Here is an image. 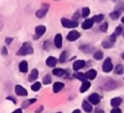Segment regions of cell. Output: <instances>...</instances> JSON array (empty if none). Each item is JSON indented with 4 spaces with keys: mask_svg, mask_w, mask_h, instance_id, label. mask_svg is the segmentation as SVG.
I'll use <instances>...</instances> for the list:
<instances>
[{
    "mask_svg": "<svg viewBox=\"0 0 124 113\" xmlns=\"http://www.w3.org/2000/svg\"><path fill=\"white\" fill-rule=\"evenodd\" d=\"M110 113H121V110H120L119 108H113V109L110 111Z\"/></svg>",
    "mask_w": 124,
    "mask_h": 113,
    "instance_id": "33",
    "label": "cell"
},
{
    "mask_svg": "<svg viewBox=\"0 0 124 113\" xmlns=\"http://www.w3.org/2000/svg\"><path fill=\"white\" fill-rule=\"evenodd\" d=\"M93 56H94V58H95L96 60H101V59L103 58V52L100 51V50H98V51H96V52L93 54Z\"/></svg>",
    "mask_w": 124,
    "mask_h": 113,
    "instance_id": "24",
    "label": "cell"
},
{
    "mask_svg": "<svg viewBox=\"0 0 124 113\" xmlns=\"http://www.w3.org/2000/svg\"><path fill=\"white\" fill-rule=\"evenodd\" d=\"M122 58H123V59H124V53H123V54H122Z\"/></svg>",
    "mask_w": 124,
    "mask_h": 113,
    "instance_id": "43",
    "label": "cell"
},
{
    "mask_svg": "<svg viewBox=\"0 0 124 113\" xmlns=\"http://www.w3.org/2000/svg\"><path fill=\"white\" fill-rule=\"evenodd\" d=\"M52 73L54 75H56V76H63L66 73V71L64 70H62V69H54L52 71Z\"/></svg>",
    "mask_w": 124,
    "mask_h": 113,
    "instance_id": "18",
    "label": "cell"
},
{
    "mask_svg": "<svg viewBox=\"0 0 124 113\" xmlns=\"http://www.w3.org/2000/svg\"><path fill=\"white\" fill-rule=\"evenodd\" d=\"M73 113H80V110L76 109V110H74V111H73Z\"/></svg>",
    "mask_w": 124,
    "mask_h": 113,
    "instance_id": "41",
    "label": "cell"
},
{
    "mask_svg": "<svg viewBox=\"0 0 124 113\" xmlns=\"http://www.w3.org/2000/svg\"><path fill=\"white\" fill-rule=\"evenodd\" d=\"M112 63H111V60L109 58H107L103 64V71L105 72H109L111 70H112Z\"/></svg>",
    "mask_w": 124,
    "mask_h": 113,
    "instance_id": "4",
    "label": "cell"
},
{
    "mask_svg": "<svg viewBox=\"0 0 124 113\" xmlns=\"http://www.w3.org/2000/svg\"><path fill=\"white\" fill-rule=\"evenodd\" d=\"M2 50H3V54H4V55H6V54H7V51H6V48H5V47H3V49H2Z\"/></svg>",
    "mask_w": 124,
    "mask_h": 113,
    "instance_id": "40",
    "label": "cell"
},
{
    "mask_svg": "<svg viewBox=\"0 0 124 113\" xmlns=\"http://www.w3.org/2000/svg\"><path fill=\"white\" fill-rule=\"evenodd\" d=\"M32 53H33V47L30 42H24L17 51V55H19V56L28 55V54H32Z\"/></svg>",
    "mask_w": 124,
    "mask_h": 113,
    "instance_id": "1",
    "label": "cell"
},
{
    "mask_svg": "<svg viewBox=\"0 0 124 113\" xmlns=\"http://www.w3.org/2000/svg\"><path fill=\"white\" fill-rule=\"evenodd\" d=\"M7 99H11V100H13V102H15V103L16 102V99H14L12 97H7Z\"/></svg>",
    "mask_w": 124,
    "mask_h": 113,
    "instance_id": "36",
    "label": "cell"
},
{
    "mask_svg": "<svg viewBox=\"0 0 124 113\" xmlns=\"http://www.w3.org/2000/svg\"><path fill=\"white\" fill-rule=\"evenodd\" d=\"M54 44L57 48H60L62 46V36L61 34H56L54 37Z\"/></svg>",
    "mask_w": 124,
    "mask_h": 113,
    "instance_id": "10",
    "label": "cell"
},
{
    "mask_svg": "<svg viewBox=\"0 0 124 113\" xmlns=\"http://www.w3.org/2000/svg\"><path fill=\"white\" fill-rule=\"evenodd\" d=\"M61 24L66 28H75L78 25L76 20H70L68 18H61Z\"/></svg>",
    "mask_w": 124,
    "mask_h": 113,
    "instance_id": "2",
    "label": "cell"
},
{
    "mask_svg": "<svg viewBox=\"0 0 124 113\" xmlns=\"http://www.w3.org/2000/svg\"><path fill=\"white\" fill-rule=\"evenodd\" d=\"M13 113H21V109H16L15 111H13Z\"/></svg>",
    "mask_w": 124,
    "mask_h": 113,
    "instance_id": "38",
    "label": "cell"
},
{
    "mask_svg": "<svg viewBox=\"0 0 124 113\" xmlns=\"http://www.w3.org/2000/svg\"><path fill=\"white\" fill-rule=\"evenodd\" d=\"M56 1H57V0H56Z\"/></svg>",
    "mask_w": 124,
    "mask_h": 113,
    "instance_id": "46",
    "label": "cell"
},
{
    "mask_svg": "<svg viewBox=\"0 0 124 113\" xmlns=\"http://www.w3.org/2000/svg\"><path fill=\"white\" fill-rule=\"evenodd\" d=\"M48 9H49V5H48V4H43V5H42V8L39 9V10L36 12V16L39 17V18H43V17L46 14Z\"/></svg>",
    "mask_w": 124,
    "mask_h": 113,
    "instance_id": "3",
    "label": "cell"
},
{
    "mask_svg": "<svg viewBox=\"0 0 124 113\" xmlns=\"http://www.w3.org/2000/svg\"><path fill=\"white\" fill-rule=\"evenodd\" d=\"M100 30H101L102 32H106V31L108 30V23H107V22L103 23V24L100 26Z\"/></svg>",
    "mask_w": 124,
    "mask_h": 113,
    "instance_id": "32",
    "label": "cell"
},
{
    "mask_svg": "<svg viewBox=\"0 0 124 113\" xmlns=\"http://www.w3.org/2000/svg\"><path fill=\"white\" fill-rule=\"evenodd\" d=\"M121 32H122V28H121L120 26H118V27H116V29H115V31H114V33L112 34V36L116 38L117 36H119V35L121 34Z\"/></svg>",
    "mask_w": 124,
    "mask_h": 113,
    "instance_id": "28",
    "label": "cell"
},
{
    "mask_svg": "<svg viewBox=\"0 0 124 113\" xmlns=\"http://www.w3.org/2000/svg\"><path fill=\"white\" fill-rule=\"evenodd\" d=\"M93 23H94V20H93L92 18L85 19V21L82 23V28H83V29H89V28L92 27Z\"/></svg>",
    "mask_w": 124,
    "mask_h": 113,
    "instance_id": "11",
    "label": "cell"
},
{
    "mask_svg": "<svg viewBox=\"0 0 124 113\" xmlns=\"http://www.w3.org/2000/svg\"><path fill=\"white\" fill-rule=\"evenodd\" d=\"M85 75H86V77H87L88 79H94V78L96 77V75H97V71H96L95 70H89V71L85 73Z\"/></svg>",
    "mask_w": 124,
    "mask_h": 113,
    "instance_id": "16",
    "label": "cell"
},
{
    "mask_svg": "<svg viewBox=\"0 0 124 113\" xmlns=\"http://www.w3.org/2000/svg\"><path fill=\"white\" fill-rule=\"evenodd\" d=\"M37 77H38V71H37L36 69H34V70L31 71V73H30V75H29V77H28V80H29V81H34Z\"/></svg>",
    "mask_w": 124,
    "mask_h": 113,
    "instance_id": "19",
    "label": "cell"
},
{
    "mask_svg": "<svg viewBox=\"0 0 124 113\" xmlns=\"http://www.w3.org/2000/svg\"><path fill=\"white\" fill-rule=\"evenodd\" d=\"M122 102V99L121 98H113L110 100V104L114 107H117L118 105H120V103Z\"/></svg>",
    "mask_w": 124,
    "mask_h": 113,
    "instance_id": "17",
    "label": "cell"
},
{
    "mask_svg": "<svg viewBox=\"0 0 124 113\" xmlns=\"http://www.w3.org/2000/svg\"><path fill=\"white\" fill-rule=\"evenodd\" d=\"M112 44H113V42H112L109 39H108V40H106V41L103 42V46L106 47V48H109V47H111Z\"/></svg>",
    "mask_w": 124,
    "mask_h": 113,
    "instance_id": "23",
    "label": "cell"
},
{
    "mask_svg": "<svg viewBox=\"0 0 124 113\" xmlns=\"http://www.w3.org/2000/svg\"><path fill=\"white\" fill-rule=\"evenodd\" d=\"M78 17H79V16H78V13H76V14H75V15H74V18H75V19H77V18H78Z\"/></svg>",
    "mask_w": 124,
    "mask_h": 113,
    "instance_id": "39",
    "label": "cell"
},
{
    "mask_svg": "<svg viewBox=\"0 0 124 113\" xmlns=\"http://www.w3.org/2000/svg\"><path fill=\"white\" fill-rule=\"evenodd\" d=\"M123 66L122 65H117L116 66V68H115V73H117V74H121L122 72H123Z\"/></svg>",
    "mask_w": 124,
    "mask_h": 113,
    "instance_id": "27",
    "label": "cell"
},
{
    "mask_svg": "<svg viewBox=\"0 0 124 113\" xmlns=\"http://www.w3.org/2000/svg\"><path fill=\"white\" fill-rule=\"evenodd\" d=\"M84 66H85V62H84L83 60H77V61L74 63V65H73V69H74L75 71H78V70L83 68Z\"/></svg>",
    "mask_w": 124,
    "mask_h": 113,
    "instance_id": "9",
    "label": "cell"
},
{
    "mask_svg": "<svg viewBox=\"0 0 124 113\" xmlns=\"http://www.w3.org/2000/svg\"><path fill=\"white\" fill-rule=\"evenodd\" d=\"M90 87V82L85 80V81H82V84H81V87H80V93H84L85 91H87Z\"/></svg>",
    "mask_w": 124,
    "mask_h": 113,
    "instance_id": "15",
    "label": "cell"
},
{
    "mask_svg": "<svg viewBox=\"0 0 124 113\" xmlns=\"http://www.w3.org/2000/svg\"><path fill=\"white\" fill-rule=\"evenodd\" d=\"M95 113H104V111H103L102 109H96Z\"/></svg>",
    "mask_w": 124,
    "mask_h": 113,
    "instance_id": "37",
    "label": "cell"
},
{
    "mask_svg": "<svg viewBox=\"0 0 124 113\" xmlns=\"http://www.w3.org/2000/svg\"><path fill=\"white\" fill-rule=\"evenodd\" d=\"M121 21H122V23H124V15L122 16V18H121Z\"/></svg>",
    "mask_w": 124,
    "mask_h": 113,
    "instance_id": "42",
    "label": "cell"
},
{
    "mask_svg": "<svg viewBox=\"0 0 124 113\" xmlns=\"http://www.w3.org/2000/svg\"><path fill=\"white\" fill-rule=\"evenodd\" d=\"M18 69L21 72H26L28 71V64L26 61H21L18 65Z\"/></svg>",
    "mask_w": 124,
    "mask_h": 113,
    "instance_id": "12",
    "label": "cell"
},
{
    "mask_svg": "<svg viewBox=\"0 0 124 113\" xmlns=\"http://www.w3.org/2000/svg\"><path fill=\"white\" fill-rule=\"evenodd\" d=\"M89 14H90V10H89V8H83L82 9V16H84V17H86V16H88L89 15Z\"/></svg>",
    "mask_w": 124,
    "mask_h": 113,
    "instance_id": "30",
    "label": "cell"
},
{
    "mask_svg": "<svg viewBox=\"0 0 124 113\" xmlns=\"http://www.w3.org/2000/svg\"><path fill=\"white\" fill-rule=\"evenodd\" d=\"M123 36H124V33H123Z\"/></svg>",
    "mask_w": 124,
    "mask_h": 113,
    "instance_id": "44",
    "label": "cell"
},
{
    "mask_svg": "<svg viewBox=\"0 0 124 113\" xmlns=\"http://www.w3.org/2000/svg\"><path fill=\"white\" fill-rule=\"evenodd\" d=\"M79 37H80L79 32L74 30V31H71L70 33H68V35H67V40H68V41H71V42H74V41L78 40Z\"/></svg>",
    "mask_w": 124,
    "mask_h": 113,
    "instance_id": "5",
    "label": "cell"
},
{
    "mask_svg": "<svg viewBox=\"0 0 124 113\" xmlns=\"http://www.w3.org/2000/svg\"><path fill=\"white\" fill-rule=\"evenodd\" d=\"M66 58H67V52H66V51H63V52L61 53V55H60L59 60H60L61 63H63V62L66 61Z\"/></svg>",
    "mask_w": 124,
    "mask_h": 113,
    "instance_id": "31",
    "label": "cell"
},
{
    "mask_svg": "<svg viewBox=\"0 0 124 113\" xmlns=\"http://www.w3.org/2000/svg\"><path fill=\"white\" fill-rule=\"evenodd\" d=\"M74 76H75L76 78L81 80V81H85V78H87L86 75H85L84 73H81V72H76V73L74 74Z\"/></svg>",
    "mask_w": 124,
    "mask_h": 113,
    "instance_id": "20",
    "label": "cell"
},
{
    "mask_svg": "<svg viewBox=\"0 0 124 113\" xmlns=\"http://www.w3.org/2000/svg\"><path fill=\"white\" fill-rule=\"evenodd\" d=\"M110 17L112 18V19H117L118 17H119V15H120V13L118 12V11H114V12H112V13H110Z\"/></svg>",
    "mask_w": 124,
    "mask_h": 113,
    "instance_id": "26",
    "label": "cell"
},
{
    "mask_svg": "<svg viewBox=\"0 0 124 113\" xmlns=\"http://www.w3.org/2000/svg\"><path fill=\"white\" fill-rule=\"evenodd\" d=\"M88 99H89V101L92 104H98L100 102V97H99L98 94H95V93L94 94H91Z\"/></svg>",
    "mask_w": 124,
    "mask_h": 113,
    "instance_id": "8",
    "label": "cell"
},
{
    "mask_svg": "<svg viewBox=\"0 0 124 113\" xmlns=\"http://www.w3.org/2000/svg\"><path fill=\"white\" fill-rule=\"evenodd\" d=\"M92 19L94 20V22H96V23H100V22L104 19V15H103L102 14H97V15H95Z\"/></svg>",
    "mask_w": 124,
    "mask_h": 113,
    "instance_id": "22",
    "label": "cell"
},
{
    "mask_svg": "<svg viewBox=\"0 0 124 113\" xmlns=\"http://www.w3.org/2000/svg\"><path fill=\"white\" fill-rule=\"evenodd\" d=\"M6 43H8V44H10L11 42H12V41H13V39L12 38H6Z\"/></svg>",
    "mask_w": 124,
    "mask_h": 113,
    "instance_id": "34",
    "label": "cell"
},
{
    "mask_svg": "<svg viewBox=\"0 0 124 113\" xmlns=\"http://www.w3.org/2000/svg\"><path fill=\"white\" fill-rule=\"evenodd\" d=\"M15 91L18 96H27V91L25 88H23L20 85H16L15 87Z\"/></svg>",
    "mask_w": 124,
    "mask_h": 113,
    "instance_id": "7",
    "label": "cell"
},
{
    "mask_svg": "<svg viewBox=\"0 0 124 113\" xmlns=\"http://www.w3.org/2000/svg\"><path fill=\"white\" fill-rule=\"evenodd\" d=\"M58 113H61V112H58Z\"/></svg>",
    "mask_w": 124,
    "mask_h": 113,
    "instance_id": "45",
    "label": "cell"
},
{
    "mask_svg": "<svg viewBox=\"0 0 124 113\" xmlns=\"http://www.w3.org/2000/svg\"><path fill=\"white\" fill-rule=\"evenodd\" d=\"M82 108H83L86 112H91V111H92V106H91L87 101H83V102H82Z\"/></svg>",
    "mask_w": 124,
    "mask_h": 113,
    "instance_id": "21",
    "label": "cell"
},
{
    "mask_svg": "<svg viewBox=\"0 0 124 113\" xmlns=\"http://www.w3.org/2000/svg\"><path fill=\"white\" fill-rule=\"evenodd\" d=\"M40 88H41V83H40V82H35V83L31 86V89H32L33 91H38Z\"/></svg>",
    "mask_w": 124,
    "mask_h": 113,
    "instance_id": "29",
    "label": "cell"
},
{
    "mask_svg": "<svg viewBox=\"0 0 124 113\" xmlns=\"http://www.w3.org/2000/svg\"><path fill=\"white\" fill-rule=\"evenodd\" d=\"M57 63V60L55 57H52V56H49L47 59H46V65L48 67H54Z\"/></svg>",
    "mask_w": 124,
    "mask_h": 113,
    "instance_id": "13",
    "label": "cell"
},
{
    "mask_svg": "<svg viewBox=\"0 0 124 113\" xmlns=\"http://www.w3.org/2000/svg\"><path fill=\"white\" fill-rule=\"evenodd\" d=\"M50 82H51V77H50V75H49V74L45 75L44 78H43V83H44V84H49Z\"/></svg>",
    "mask_w": 124,
    "mask_h": 113,
    "instance_id": "25",
    "label": "cell"
},
{
    "mask_svg": "<svg viewBox=\"0 0 124 113\" xmlns=\"http://www.w3.org/2000/svg\"><path fill=\"white\" fill-rule=\"evenodd\" d=\"M63 87H64V84H63L62 82H55V83L53 84L52 89H53V92H54V93H58L60 90H62Z\"/></svg>",
    "mask_w": 124,
    "mask_h": 113,
    "instance_id": "14",
    "label": "cell"
},
{
    "mask_svg": "<svg viewBox=\"0 0 124 113\" xmlns=\"http://www.w3.org/2000/svg\"><path fill=\"white\" fill-rule=\"evenodd\" d=\"M45 32H46V27H45L44 25H38V26L35 28V34H36L35 39L40 38L42 35L45 34Z\"/></svg>",
    "mask_w": 124,
    "mask_h": 113,
    "instance_id": "6",
    "label": "cell"
},
{
    "mask_svg": "<svg viewBox=\"0 0 124 113\" xmlns=\"http://www.w3.org/2000/svg\"><path fill=\"white\" fill-rule=\"evenodd\" d=\"M3 19H2V17H1V15H0V31L2 30V28H3Z\"/></svg>",
    "mask_w": 124,
    "mask_h": 113,
    "instance_id": "35",
    "label": "cell"
}]
</instances>
